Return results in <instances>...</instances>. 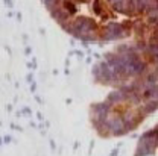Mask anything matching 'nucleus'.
I'll return each instance as SVG.
<instances>
[{
  "label": "nucleus",
  "mask_w": 158,
  "mask_h": 156,
  "mask_svg": "<svg viewBox=\"0 0 158 156\" xmlns=\"http://www.w3.org/2000/svg\"><path fill=\"white\" fill-rule=\"evenodd\" d=\"M67 8H69V11H70V12H75V6H73L70 2H65V9H67Z\"/></svg>",
  "instance_id": "obj_1"
}]
</instances>
